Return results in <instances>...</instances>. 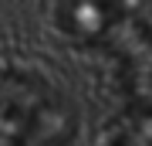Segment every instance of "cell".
Returning <instances> with one entry per match:
<instances>
[{
	"instance_id": "obj_1",
	"label": "cell",
	"mask_w": 152,
	"mask_h": 146,
	"mask_svg": "<svg viewBox=\"0 0 152 146\" xmlns=\"http://www.w3.org/2000/svg\"><path fill=\"white\" fill-rule=\"evenodd\" d=\"M75 119L48 82L24 71H0V143H64Z\"/></svg>"
},
{
	"instance_id": "obj_2",
	"label": "cell",
	"mask_w": 152,
	"mask_h": 146,
	"mask_svg": "<svg viewBox=\"0 0 152 146\" xmlns=\"http://www.w3.org/2000/svg\"><path fill=\"white\" fill-rule=\"evenodd\" d=\"M58 27L78 44H112L132 21V0H54Z\"/></svg>"
},
{
	"instance_id": "obj_3",
	"label": "cell",
	"mask_w": 152,
	"mask_h": 146,
	"mask_svg": "<svg viewBox=\"0 0 152 146\" xmlns=\"http://www.w3.org/2000/svg\"><path fill=\"white\" fill-rule=\"evenodd\" d=\"M115 51L122 54V75H125V92L135 102L152 112V31L135 21H129L115 34Z\"/></svg>"
}]
</instances>
